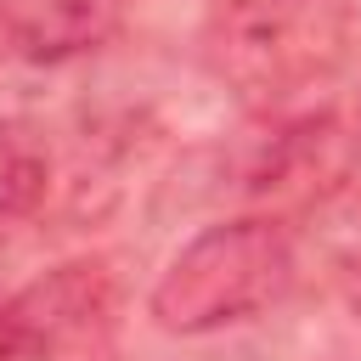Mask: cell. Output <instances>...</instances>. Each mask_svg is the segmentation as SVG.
<instances>
[{
	"instance_id": "6da1fadb",
	"label": "cell",
	"mask_w": 361,
	"mask_h": 361,
	"mask_svg": "<svg viewBox=\"0 0 361 361\" xmlns=\"http://www.w3.org/2000/svg\"><path fill=\"white\" fill-rule=\"evenodd\" d=\"M203 56L243 102H293L350 56V0H203Z\"/></svg>"
},
{
	"instance_id": "277c9868",
	"label": "cell",
	"mask_w": 361,
	"mask_h": 361,
	"mask_svg": "<svg viewBox=\"0 0 361 361\" xmlns=\"http://www.w3.org/2000/svg\"><path fill=\"white\" fill-rule=\"evenodd\" d=\"M130 0H0V28L28 62H68L107 45Z\"/></svg>"
},
{
	"instance_id": "5b68a950",
	"label": "cell",
	"mask_w": 361,
	"mask_h": 361,
	"mask_svg": "<svg viewBox=\"0 0 361 361\" xmlns=\"http://www.w3.org/2000/svg\"><path fill=\"white\" fill-rule=\"evenodd\" d=\"M45 186H51V158L39 130L23 118H0V220L39 209Z\"/></svg>"
},
{
	"instance_id": "3957f363",
	"label": "cell",
	"mask_w": 361,
	"mask_h": 361,
	"mask_svg": "<svg viewBox=\"0 0 361 361\" xmlns=\"http://www.w3.org/2000/svg\"><path fill=\"white\" fill-rule=\"evenodd\" d=\"M113 305H118V288L107 265H90V259L56 265L0 310V355L45 361V355L96 344L113 327Z\"/></svg>"
},
{
	"instance_id": "52a82bcc",
	"label": "cell",
	"mask_w": 361,
	"mask_h": 361,
	"mask_svg": "<svg viewBox=\"0 0 361 361\" xmlns=\"http://www.w3.org/2000/svg\"><path fill=\"white\" fill-rule=\"evenodd\" d=\"M0 361H6V355H0Z\"/></svg>"
},
{
	"instance_id": "8992f818",
	"label": "cell",
	"mask_w": 361,
	"mask_h": 361,
	"mask_svg": "<svg viewBox=\"0 0 361 361\" xmlns=\"http://www.w3.org/2000/svg\"><path fill=\"white\" fill-rule=\"evenodd\" d=\"M355 141H361V96H355Z\"/></svg>"
},
{
	"instance_id": "7a4b0ae2",
	"label": "cell",
	"mask_w": 361,
	"mask_h": 361,
	"mask_svg": "<svg viewBox=\"0 0 361 361\" xmlns=\"http://www.w3.org/2000/svg\"><path fill=\"white\" fill-rule=\"evenodd\" d=\"M293 282V243L276 220H226L197 231L152 282V322L164 333H214L282 299Z\"/></svg>"
}]
</instances>
